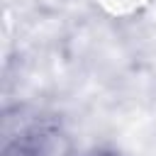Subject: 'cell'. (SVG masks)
I'll use <instances>...</instances> for the list:
<instances>
[{
    "label": "cell",
    "mask_w": 156,
    "mask_h": 156,
    "mask_svg": "<svg viewBox=\"0 0 156 156\" xmlns=\"http://www.w3.org/2000/svg\"><path fill=\"white\" fill-rule=\"evenodd\" d=\"M5 156H78L71 132L54 119L24 124L5 144Z\"/></svg>",
    "instance_id": "obj_1"
},
{
    "label": "cell",
    "mask_w": 156,
    "mask_h": 156,
    "mask_svg": "<svg viewBox=\"0 0 156 156\" xmlns=\"http://www.w3.org/2000/svg\"><path fill=\"white\" fill-rule=\"evenodd\" d=\"M93 156H112V154H93Z\"/></svg>",
    "instance_id": "obj_2"
}]
</instances>
